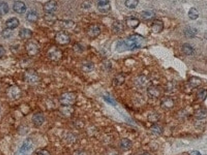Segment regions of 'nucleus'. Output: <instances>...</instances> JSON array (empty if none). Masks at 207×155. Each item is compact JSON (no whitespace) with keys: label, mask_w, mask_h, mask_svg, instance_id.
Wrapping results in <instances>:
<instances>
[{"label":"nucleus","mask_w":207,"mask_h":155,"mask_svg":"<svg viewBox=\"0 0 207 155\" xmlns=\"http://www.w3.org/2000/svg\"><path fill=\"white\" fill-rule=\"evenodd\" d=\"M19 35L22 39L29 40L32 37V32L28 29H23L19 31Z\"/></svg>","instance_id":"23"},{"label":"nucleus","mask_w":207,"mask_h":155,"mask_svg":"<svg viewBox=\"0 0 207 155\" xmlns=\"http://www.w3.org/2000/svg\"><path fill=\"white\" fill-rule=\"evenodd\" d=\"M10 30H11V29H9L7 28V29L4 30L3 32H2V36H3L4 37H5V38L9 37L10 35V33H11Z\"/></svg>","instance_id":"40"},{"label":"nucleus","mask_w":207,"mask_h":155,"mask_svg":"<svg viewBox=\"0 0 207 155\" xmlns=\"http://www.w3.org/2000/svg\"><path fill=\"white\" fill-rule=\"evenodd\" d=\"M57 2L54 0H50L45 3L44 5L43 9L46 13H52L54 11H56L57 9Z\"/></svg>","instance_id":"8"},{"label":"nucleus","mask_w":207,"mask_h":155,"mask_svg":"<svg viewBox=\"0 0 207 155\" xmlns=\"http://www.w3.org/2000/svg\"><path fill=\"white\" fill-rule=\"evenodd\" d=\"M206 35H207V33H205V36H206ZM205 38H207V37H205Z\"/></svg>","instance_id":"48"},{"label":"nucleus","mask_w":207,"mask_h":155,"mask_svg":"<svg viewBox=\"0 0 207 155\" xmlns=\"http://www.w3.org/2000/svg\"><path fill=\"white\" fill-rule=\"evenodd\" d=\"M195 116L198 119H202L207 116V111L205 108H199L195 113Z\"/></svg>","instance_id":"24"},{"label":"nucleus","mask_w":207,"mask_h":155,"mask_svg":"<svg viewBox=\"0 0 207 155\" xmlns=\"http://www.w3.org/2000/svg\"><path fill=\"white\" fill-rule=\"evenodd\" d=\"M26 50L28 55L30 56H35L40 51V47L35 41H29L26 44Z\"/></svg>","instance_id":"5"},{"label":"nucleus","mask_w":207,"mask_h":155,"mask_svg":"<svg viewBox=\"0 0 207 155\" xmlns=\"http://www.w3.org/2000/svg\"><path fill=\"white\" fill-rule=\"evenodd\" d=\"M37 155H51V153L47 150H41L38 151Z\"/></svg>","instance_id":"41"},{"label":"nucleus","mask_w":207,"mask_h":155,"mask_svg":"<svg viewBox=\"0 0 207 155\" xmlns=\"http://www.w3.org/2000/svg\"><path fill=\"white\" fill-rule=\"evenodd\" d=\"M148 83V79L145 75H141L138 76L135 81V84L136 86V87L139 88H143Z\"/></svg>","instance_id":"16"},{"label":"nucleus","mask_w":207,"mask_h":155,"mask_svg":"<svg viewBox=\"0 0 207 155\" xmlns=\"http://www.w3.org/2000/svg\"><path fill=\"white\" fill-rule=\"evenodd\" d=\"M101 32V28L96 24L91 25L87 30V35L91 38H95L98 37Z\"/></svg>","instance_id":"7"},{"label":"nucleus","mask_w":207,"mask_h":155,"mask_svg":"<svg viewBox=\"0 0 207 155\" xmlns=\"http://www.w3.org/2000/svg\"><path fill=\"white\" fill-rule=\"evenodd\" d=\"M32 148H33L32 142L30 140H26L23 144V146H22L20 152L23 154H26L28 152H29Z\"/></svg>","instance_id":"21"},{"label":"nucleus","mask_w":207,"mask_h":155,"mask_svg":"<svg viewBox=\"0 0 207 155\" xmlns=\"http://www.w3.org/2000/svg\"><path fill=\"white\" fill-rule=\"evenodd\" d=\"M139 4V0H125V5L130 9H135Z\"/></svg>","instance_id":"28"},{"label":"nucleus","mask_w":207,"mask_h":155,"mask_svg":"<svg viewBox=\"0 0 207 155\" xmlns=\"http://www.w3.org/2000/svg\"><path fill=\"white\" fill-rule=\"evenodd\" d=\"M49 58L53 62H58L60 61L63 56L62 52L55 46H53L49 49L47 52Z\"/></svg>","instance_id":"4"},{"label":"nucleus","mask_w":207,"mask_h":155,"mask_svg":"<svg viewBox=\"0 0 207 155\" xmlns=\"http://www.w3.org/2000/svg\"><path fill=\"white\" fill-rule=\"evenodd\" d=\"M182 51L185 55H191L194 53L193 48L187 43H185L182 46Z\"/></svg>","instance_id":"31"},{"label":"nucleus","mask_w":207,"mask_h":155,"mask_svg":"<svg viewBox=\"0 0 207 155\" xmlns=\"http://www.w3.org/2000/svg\"><path fill=\"white\" fill-rule=\"evenodd\" d=\"M73 155H87V153L83 150H76L74 152Z\"/></svg>","instance_id":"43"},{"label":"nucleus","mask_w":207,"mask_h":155,"mask_svg":"<svg viewBox=\"0 0 207 155\" xmlns=\"http://www.w3.org/2000/svg\"><path fill=\"white\" fill-rule=\"evenodd\" d=\"M19 24V22L16 18H12L6 21V26L9 29H14Z\"/></svg>","instance_id":"22"},{"label":"nucleus","mask_w":207,"mask_h":155,"mask_svg":"<svg viewBox=\"0 0 207 155\" xmlns=\"http://www.w3.org/2000/svg\"><path fill=\"white\" fill-rule=\"evenodd\" d=\"M141 16L145 20H150L155 17V13L152 10H144L142 12Z\"/></svg>","instance_id":"25"},{"label":"nucleus","mask_w":207,"mask_h":155,"mask_svg":"<svg viewBox=\"0 0 207 155\" xmlns=\"http://www.w3.org/2000/svg\"><path fill=\"white\" fill-rule=\"evenodd\" d=\"M163 29V23L162 21L156 19L155 21H153L152 26H151V30L152 32L153 33L157 34L160 33Z\"/></svg>","instance_id":"11"},{"label":"nucleus","mask_w":207,"mask_h":155,"mask_svg":"<svg viewBox=\"0 0 207 155\" xmlns=\"http://www.w3.org/2000/svg\"><path fill=\"white\" fill-rule=\"evenodd\" d=\"M150 131L156 136L160 135L162 133V128L157 124H153L150 127Z\"/></svg>","instance_id":"26"},{"label":"nucleus","mask_w":207,"mask_h":155,"mask_svg":"<svg viewBox=\"0 0 207 155\" xmlns=\"http://www.w3.org/2000/svg\"><path fill=\"white\" fill-rule=\"evenodd\" d=\"M125 81V76L123 73H119L115 76L113 80V84L114 86H122Z\"/></svg>","instance_id":"19"},{"label":"nucleus","mask_w":207,"mask_h":155,"mask_svg":"<svg viewBox=\"0 0 207 155\" xmlns=\"http://www.w3.org/2000/svg\"><path fill=\"white\" fill-rule=\"evenodd\" d=\"M160 116L157 113H153L150 114L148 116V120L149 121V122L155 123L156 122H157L159 119Z\"/></svg>","instance_id":"36"},{"label":"nucleus","mask_w":207,"mask_h":155,"mask_svg":"<svg viewBox=\"0 0 207 155\" xmlns=\"http://www.w3.org/2000/svg\"><path fill=\"white\" fill-rule=\"evenodd\" d=\"M111 29L114 33H122L124 30V26L121 21H115L111 26Z\"/></svg>","instance_id":"15"},{"label":"nucleus","mask_w":207,"mask_h":155,"mask_svg":"<svg viewBox=\"0 0 207 155\" xmlns=\"http://www.w3.org/2000/svg\"><path fill=\"white\" fill-rule=\"evenodd\" d=\"M13 9L18 13H24L26 10V6L23 2L16 1L14 3Z\"/></svg>","instance_id":"18"},{"label":"nucleus","mask_w":207,"mask_h":155,"mask_svg":"<svg viewBox=\"0 0 207 155\" xmlns=\"http://www.w3.org/2000/svg\"><path fill=\"white\" fill-rule=\"evenodd\" d=\"M24 78L26 81L30 84H35L39 80L38 73L33 70H27L24 75Z\"/></svg>","instance_id":"6"},{"label":"nucleus","mask_w":207,"mask_h":155,"mask_svg":"<svg viewBox=\"0 0 207 155\" xmlns=\"http://www.w3.org/2000/svg\"><path fill=\"white\" fill-rule=\"evenodd\" d=\"M160 89L155 86H150L147 88V95L152 99L158 98L160 96Z\"/></svg>","instance_id":"10"},{"label":"nucleus","mask_w":207,"mask_h":155,"mask_svg":"<svg viewBox=\"0 0 207 155\" xmlns=\"http://www.w3.org/2000/svg\"><path fill=\"white\" fill-rule=\"evenodd\" d=\"M103 100H105V101L107 103L109 104L110 105H116V101H115V100L112 97H111L110 95H105L103 96Z\"/></svg>","instance_id":"35"},{"label":"nucleus","mask_w":207,"mask_h":155,"mask_svg":"<svg viewBox=\"0 0 207 155\" xmlns=\"http://www.w3.org/2000/svg\"><path fill=\"white\" fill-rule=\"evenodd\" d=\"M73 49H74V51L76 52H81L82 51V48L79 44H77L75 46H74Z\"/></svg>","instance_id":"42"},{"label":"nucleus","mask_w":207,"mask_h":155,"mask_svg":"<svg viewBox=\"0 0 207 155\" xmlns=\"http://www.w3.org/2000/svg\"><path fill=\"white\" fill-rule=\"evenodd\" d=\"M188 16L191 19H196L199 17L198 10L196 8H191L188 12Z\"/></svg>","instance_id":"33"},{"label":"nucleus","mask_w":207,"mask_h":155,"mask_svg":"<svg viewBox=\"0 0 207 155\" xmlns=\"http://www.w3.org/2000/svg\"><path fill=\"white\" fill-rule=\"evenodd\" d=\"M141 155H152L150 153H149V152H144L143 153H142Z\"/></svg>","instance_id":"47"},{"label":"nucleus","mask_w":207,"mask_h":155,"mask_svg":"<svg viewBox=\"0 0 207 155\" xmlns=\"http://www.w3.org/2000/svg\"><path fill=\"white\" fill-rule=\"evenodd\" d=\"M27 19L30 22L35 23L38 19V15L35 11H30L27 15Z\"/></svg>","instance_id":"27"},{"label":"nucleus","mask_w":207,"mask_h":155,"mask_svg":"<svg viewBox=\"0 0 207 155\" xmlns=\"http://www.w3.org/2000/svg\"><path fill=\"white\" fill-rule=\"evenodd\" d=\"M62 24H63V27L64 28L70 29V28H72L74 26L75 23H74V22H73L72 21H65L63 22Z\"/></svg>","instance_id":"38"},{"label":"nucleus","mask_w":207,"mask_h":155,"mask_svg":"<svg viewBox=\"0 0 207 155\" xmlns=\"http://www.w3.org/2000/svg\"><path fill=\"white\" fill-rule=\"evenodd\" d=\"M21 90L17 86H12L9 88L8 91L9 97L12 99H17L19 98Z\"/></svg>","instance_id":"14"},{"label":"nucleus","mask_w":207,"mask_h":155,"mask_svg":"<svg viewBox=\"0 0 207 155\" xmlns=\"http://www.w3.org/2000/svg\"><path fill=\"white\" fill-rule=\"evenodd\" d=\"M0 111H1V109H0Z\"/></svg>","instance_id":"49"},{"label":"nucleus","mask_w":207,"mask_h":155,"mask_svg":"<svg viewBox=\"0 0 207 155\" xmlns=\"http://www.w3.org/2000/svg\"><path fill=\"white\" fill-rule=\"evenodd\" d=\"M81 69L84 72L90 73L94 70L95 64L91 61H85L82 64Z\"/></svg>","instance_id":"17"},{"label":"nucleus","mask_w":207,"mask_h":155,"mask_svg":"<svg viewBox=\"0 0 207 155\" xmlns=\"http://www.w3.org/2000/svg\"><path fill=\"white\" fill-rule=\"evenodd\" d=\"M54 40L57 44L61 46H65L70 42V37L67 32L62 30L56 34Z\"/></svg>","instance_id":"3"},{"label":"nucleus","mask_w":207,"mask_h":155,"mask_svg":"<svg viewBox=\"0 0 207 155\" xmlns=\"http://www.w3.org/2000/svg\"><path fill=\"white\" fill-rule=\"evenodd\" d=\"M185 35L188 38H193L197 33V30L195 28L188 27L185 30Z\"/></svg>","instance_id":"30"},{"label":"nucleus","mask_w":207,"mask_h":155,"mask_svg":"<svg viewBox=\"0 0 207 155\" xmlns=\"http://www.w3.org/2000/svg\"><path fill=\"white\" fill-rule=\"evenodd\" d=\"M77 96L74 92H65L59 98V103L62 106H72L76 103Z\"/></svg>","instance_id":"2"},{"label":"nucleus","mask_w":207,"mask_h":155,"mask_svg":"<svg viewBox=\"0 0 207 155\" xmlns=\"http://www.w3.org/2000/svg\"><path fill=\"white\" fill-rule=\"evenodd\" d=\"M98 4H103L109 3V0H96Z\"/></svg>","instance_id":"45"},{"label":"nucleus","mask_w":207,"mask_h":155,"mask_svg":"<svg viewBox=\"0 0 207 155\" xmlns=\"http://www.w3.org/2000/svg\"><path fill=\"white\" fill-rule=\"evenodd\" d=\"M140 20L133 16L128 17L125 20V23L127 27L131 29H136L140 24Z\"/></svg>","instance_id":"9"},{"label":"nucleus","mask_w":207,"mask_h":155,"mask_svg":"<svg viewBox=\"0 0 207 155\" xmlns=\"http://www.w3.org/2000/svg\"><path fill=\"white\" fill-rule=\"evenodd\" d=\"M133 147L132 141L128 138H123L120 142V147L122 151L127 152L130 150Z\"/></svg>","instance_id":"12"},{"label":"nucleus","mask_w":207,"mask_h":155,"mask_svg":"<svg viewBox=\"0 0 207 155\" xmlns=\"http://www.w3.org/2000/svg\"><path fill=\"white\" fill-rule=\"evenodd\" d=\"M161 107L165 110H168L173 107L174 101L170 98H166L163 99L160 104Z\"/></svg>","instance_id":"20"},{"label":"nucleus","mask_w":207,"mask_h":155,"mask_svg":"<svg viewBox=\"0 0 207 155\" xmlns=\"http://www.w3.org/2000/svg\"><path fill=\"white\" fill-rule=\"evenodd\" d=\"M32 120L34 125H35L36 126H41L44 122L45 118L42 113H37L33 114Z\"/></svg>","instance_id":"13"},{"label":"nucleus","mask_w":207,"mask_h":155,"mask_svg":"<svg viewBox=\"0 0 207 155\" xmlns=\"http://www.w3.org/2000/svg\"><path fill=\"white\" fill-rule=\"evenodd\" d=\"M207 96V91L205 89H201L198 91V94H197V97L199 99L201 100H204Z\"/></svg>","instance_id":"37"},{"label":"nucleus","mask_w":207,"mask_h":155,"mask_svg":"<svg viewBox=\"0 0 207 155\" xmlns=\"http://www.w3.org/2000/svg\"><path fill=\"white\" fill-rule=\"evenodd\" d=\"M91 6H92V2L89 1H86L84 2L81 5L82 8H83L84 9H90L91 7Z\"/></svg>","instance_id":"39"},{"label":"nucleus","mask_w":207,"mask_h":155,"mask_svg":"<svg viewBox=\"0 0 207 155\" xmlns=\"http://www.w3.org/2000/svg\"><path fill=\"white\" fill-rule=\"evenodd\" d=\"M5 52V51L4 50V48L1 45H0V58L2 57L4 55Z\"/></svg>","instance_id":"44"},{"label":"nucleus","mask_w":207,"mask_h":155,"mask_svg":"<svg viewBox=\"0 0 207 155\" xmlns=\"http://www.w3.org/2000/svg\"><path fill=\"white\" fill-rule=\"evenodd\" d=\"M189 155H201V154L199 152L196 151V150H194V151L191 152Z\"/></svg>","instance_id":"46"},{"label":"nucleus","mask_w":207,"mask_h":155,"mask_svg":"<svg viewBox=\"0 0 207 155\" xmlns=\"http://www.w3.org/2000/svg\"><path fill=\"white\" fill-rule=\"evenodd\" d=\"M189 84L192 87L195 88L201 84V80L198 77H191L189 79Z\"/></svg>","instance_id":"29"},{"label":"nucleus","mask_w":207,"mask_h":155,"mask_svg":"<svg viewBox=\"0 0 207 155\" xmlns=\"http://www.w3.org/2000/svg\"><path fill=\"white\" fill-rule=\"evenodd\" d=\"M146 44V38L139 35L134 34L126 39L118 41L116 45V51L119 53L132 51L144 48Z\"/></svg>","instance_id":"1"},{"label":"nucleus","mask_w":207,"mask_h":155,"mask_svg":"<svg viewBox=\"0 0 207 155\" xmlns=\"http://www.w3.org/2000/svg\"><path fill=\"white\" fill-rule=\"evenodd\" d=\"M111 9V6L109 3L107 4H98V10L103 13H105L108 12Z\"/></svg>","instance_id":"32"},{"label":"nucleus","mask_w":207,"mask_h":155,"mask_svg":"<svg viewBox=\"0 0 207 155\" xmlns=\"http://www.w3.org/2000/svg\"></svg>","instance_id":"50"},{"label":"nucleus","mask_w":207,"mask_h":155,"mask_svg":"<svg viewBox=\"0 0 207 155\" xmlns=\"http://www.w3.org/2000/svg\"><path fill=\"white\" fill-rule=\"evenodd\" d=\"M9 12V6L6 2H0V15H4L7 13Z\"/></svg>","instance_id":"34"}]
</instances>
